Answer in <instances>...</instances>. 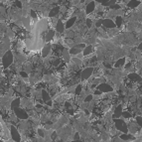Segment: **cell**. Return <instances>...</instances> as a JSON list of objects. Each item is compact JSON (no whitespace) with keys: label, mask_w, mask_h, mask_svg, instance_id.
<instances>
[{"label":"cell","mask_w":142,"mask_h":142,"mask_svg":"<svg viewBox=\"0 0 142 142\" xmlns=\"http://www.w3.org/2000/svg\"><path fill=\"white\" fill-rule=\"evenodd\" d=\"M13 60H14V57H13V53L8 50L2 57V65H3V68L4 69H7L8 67H10V65L13 63Z\"/></svg>","instance_id":"obj_1"},{"label":"cell","mask_w":142,"mask_h":142,"mask_svg":"<svg viewBox=\"0 0 142 142\" xmlns=\"http://www.w3.org/2000/svg\"><path fill=\"white\" fill-rule=\"evenodd\" d=\"M93 71H94V70H93L92 67H87V68H85V70H83L82 73H81V80H82V81H85V80L89 79V78L91 77L92 73H93Z\"/></svg>","instance_id":"obj_2"},{"label":"cell","mask_w":142,"mask_h":142,"mask_svg":"<svg viewBox=\"0 0 142 142\" xmlns=\"http://www.w3.org/2000/svg\"><path fill=\"white\" fill-rule=\"evenodd\" d=\"M97 88H98L99 91L105 92V93H108V92H112V91H113V87H112L110 85L106 84V83H102V84L98 85V87H97Z\"/></svg>","instance_id":"obj_3"},{"label":"cell","mask_w":142,"mask_h":142,"mask_svg":"<svg viewBox=\"0 0 142 142\" xmlns=\"http://www.w3.org/2000/svg\"><path fill=\"white\" fill-rule=\"evenodd\" d=\"M13 110H14V112H15V115H16L18 118H20V119L25 120V119H27V118H28V113H27L24 109H22V108H20V107H16V108H14Z\"/></svg>","instance_id":"obj_4"},{"label":"cell","mask_w":142,"mask_h":142,"mask_svg":"<svg viewBox=\"0 0 142 142\" xmlns=\"http://www.w3.org/2000/svg\"><path fill=\"white\" fill-rule=\"evenodd\" d=\"M10 134H11L12 139H13L15 142H20V141H21L20 133L18 132V129H17L14 125H11V126H10Z\"/></svg>","instance_id":"obj_5"},{"label":"cell","mask_w":142,"mask_h":142,"mask_svg":"<svg viewBox=\"0 0 142 142\" xmlns=\"http://www.w3.org/2000/svg\"><path fill=\"white\" fill-rule=\"evenodd\" d=\"M102 26L104 28H107V29H112V28H116L115 26V23L112 19L110 18H106V19H102Z\"/></svg>","instance_id":"obj_6"},{"label":"cell","mask_w":142,"mask_h":142,"mask_svg":"<svg viewBox=\"0 0 142 142\" xmlns=\"http://www.w3.org/2000/svg\"><path fill=\"white\" fill-rule=\"evenodd\" d=\"M127 77L131 82H136V83H141L142 82V78L137 73H130V74H128Z\"/></svg>","instance_id":"obj_7"},{"label":"cell","mask_w":142,"mask_h":142,"mask_svg":"<svg viewBox=\"0 0 142 142\" xmlns=\"http://www.w3.org/2000/svg\"><path fill=\"white\" fill-rule=\"evenodd\" d=\"M122 108H123V105H122V104H118L117 106H115V109H114V113H113V115H112V118H120L121 112H122Z\"/></svg>","instance_id":"obj_8"},{"label":"cell","mask_w":142,"mask_h":142,"mask_svg":"<svg viewBox=\"0 0 142 142\" xmlns=\"http://www.w3.org/2000/svg\"><path fill=\"white\" fill-rule=\"evenodd\" d=\"M127 128H128V131H129L131 134H134V133H136L138 130L141 129V128H140L136 123H134V122L129 123V124L127 125Z\"/></svg>","instance_id":"obj_9"},{"label":"cell","mask_w":142,"mask_h":142,"mask_svg":"<svg viewBox=\"0 0 142 142\" xmlns=\"http://www.w3.org/2000/svg\"><path fill=\"white\" fill-rule=\"evenodd\" d=\"M125 63H126V58L125 57H121V58H119V59H117L116 61H115V63H114V68H122V67H124V65H125Z\"/></svg>","instance_id":"obj_10"},{"label":"cell","mask_w":142,"mask_h":142,"mask_svg":"<svg viewBox=\"0 0 142 142\" xmlns=\"http://www.w3.org/2000/svg\"><path fill=\"white\" fill-rule=\"evenodd\" d=\"M119 137L120 139H122V140H124V141H127V140H135V136L133 135V134H131V133H121V134H119Z\"/></svg>","instance_id":"obj_11"},{"label":"cell","mask_w":142,"mask_h":142,"mask_svg":"<svg viewBox=\"0 0 142 142\" xmlns=\"http://www.w3.org/2000/svg\"><path fill=\"white\" fill-rule=\"evenodd\" d=\"M50 51H51V44L50 43H47L45 46H44V48L42 49V57H47L49 55V53H50Z\"/></svg>","instance_id":"obj_12"},{"label":"cell","mask_w":142,"mask_h":142,"mask_svg":"<svg viewBox=\"0 0 142 142\" xmlns=\"http://www.w3.org/2000/svg\"><path fill=\"white\" fill-rule=\"evenodd\" d=\"M94 9H96V2H94V1H90V2L87 3V5H86L85 12H86V14H89V13L93 12Z\"/></svg>","instance_id":"obj_13"},{"label":"cell","mask_w":142,"mask_h":142,"mask_svg":"<svg viewBox=\"0 0 142 142\" xmlns=\"http://www.w3.org/2000/svg\"><path fill=\"white\" fill-rule=\"evenodd\" d=\"M55 36V31L54 30H49L48 32L46 33V36H45V41L47 43H50V41H52V39L54 38Z\"/></svg>","instance_id":"obj_14"},{"label":"cell","mask_w":142,"mask_h":142,"mask_svg":"<svg viewBox=\"0 0 142 142\" xmlns=\"http://www.w3.org/2000/svg\"><path fill=\"white\" fill-rule=\"evenodd\" d=\"M92 51H93V47H92V45L89 44V45L85 47V49L83 50V55L84 56H88L90 53H92Z\"/></svg>","instance_id":"obj_15"},{"label":"cell","mask_w":142,"mask_h":142,"mask_svg":"<svg viewBox=\"0 0 142 142\" xmlns=\"http://www.w3.org/2000/svg\"><path fill=\"white\" fill-rule=\"evenodd\" d=\"M77 21V17H73V18H71L69 19L67 22H66V25H65V28L66 29H70L71 27H72L74 24H75V22Z\"/></svg>","instance_id":"obj_16"},{"label":"cell","mask_w":142,"mask_h":142,"mask_svg":"<svg viewBox=\"0 0 142 142\" xmlns=\"http://www.w3.org/2000/svg\"><path fill=\"white\" fill-rule=\"evenodd\" d=\"M56 29H57V31H58L59 33H63V32H64V30H65V25H64V23L62 22V20H58Z\"/></svg>","instance_id":"obj_17"},{"label":"cell","mask_w":142,"mask_h":142,"mask_svg":"<svg viewBox=\"0 0 142 142\" xmlns=\"http://www.w3.org/2000/svg\"><path fill=\"white\" fill-rule=\"evenodd\" d=\"M42 99L45 102H49L50 100V94L46 91V89H42Z\"/></svg>","instance_id":"obj_18"},{"label":"cell","mask_w":142,"mask_h":142,"mask_svg":"<svg viewBox=\"0 0 142 142\" xmlns=\"http://www.w3.org/2000/svg\"><path fill=\"white\" fill-rule=\"evenodd\" d=\"M82 49H80V48H77L76 46H74L72 49H70V51H69V53H70V55H78V54H80V53H82Z\"/></svg>","instance_id":"obj_19"},{"label":"cell","mask_w":142,"mask_h":142,"mask_svg":"<svg viewBox=\"0 0 142 142\" xmlns=\"http://www.w3.org/2000/svg\"><path fill=\"white\" fill-rule=\"evenodd\" d=\"M139 4H140L139 0H129L127 6H128L129 8H135V7H137Z\"/></svg>","instance_id":"obj_20"},{"label":"cell","mask_w":142,"mask_h":142,"mask_svg":"<svg viewBox=\"0 0 142 142\" xmlns=\"http://www.w3.org/2000/svg\"><path fill=\"white\" fill-rule=\"evenodd\" d=\"M115 26L116 27H121L123 24V18L121 16H115Z\"/></svg>","instance_id":"obj_21"},{"label":"cell","mask_w":142,"mask_h":142,"mask_svg":"<svg viewBox=\"0 0 142 142\" xmlns=\"http://www.w3.org/2000/svg\"><path fill=\"white\" fill-rule=\"evenodd\" d=\"M59 12H60V8H59V7H55V8H53V9L50 11L49 17H50V18H53V17L57 16V15L59 14Z\"/></svg>","instance_id":"obj_22"},{"label":"cell","mask_w":142,"mask_h":142,"mask_svg":"<svg viewBox=\"0 0 142 142\" xmlns=\"http://www.w3.org/2000/svg\"><path fill=\"white\" fill-rule=\"evenodd\" d=\"M20 102H21L20 99H14V100L11 102V107H12V109H14V108H16V107H19Z\"/></svg>","instance_id":"obj_23"},{"label":"cell","mask_w":142,"mask_h":142,"mask_svg":"<svg viewBox=\"0 0 142 142\" xmlns=\"http://www.w3.org/2000/svg\"><path fill=\"white\" fill-rule=\"evenodd\" d=\"M63 57L66 60V62H69V60H70V53H69V51L67 49L63 50Z\"/></svg>","instance_id":"obj_24"},{"label":"cell","mask_w":142,"mask_h":142,"mask_svg":"<svg viewBox=\"0 0 142 142\" xmlns=\"http://www.w3.org/2000/svg\"><path fill=\"white\" fill-rule=\"evenodd\" d=\"M135 121H136V124H137V125L140 127V128H142V116L138 115V116L136 117Z\"/></svg>","instance_id":"obj_25"},{"label":"cell","mask_w":142,"mask_h":142,"mask_svg":"<svg viewBox=\"0 0 142 142\" xmlns=\"http://www.w3.org/2000/svg\"><path fill=\"white\" fill-rule=\"evenodd\" d=\"M118 33V30H116L115 28H112V29H109V32H108V36L109 37H112L114 35H117Z\"/></svg>","instance_id":"obj_26"},{"label":"cell","mask_w":142,"mask_h":142,"mask_svg":"<svg viewBox=\"0 0 142 142\" xmlns=\"http://www.w3.org/2000/svg\"><path fill=\"white\" fill-rule=\"evenodd\" d=\"M92 99H93L92 94H87V96L85 98V102H90V101H92Z\"/></svg>","instance_id":"obj_27"},{"label":"cell","mask_w":142,"mask_h":142,"mask_svg":"<svg viewBox=\"0 0 142 142\" xmlns=\"http://www.w3.org/2000/svg\"><path fill=\"white\" fill-rule=\"evenodd\" d=\"M82 91H83V87H82L81 85H79L76 87L75 92H76V94H80V93H82Z\"/></svg>","instance_id":"obj_28"},{"label":"cell","mask_w":142,"mask_h":142,"mask_svg":"<svg viewBox=\"0 0 142 142\" xmlns=\"http://www.w3.org/2000/svg\"><path fill=\"white\" fill-rule=\"evenodd\" d=\"M85 23H86V27H87V28H90V27L92 26V21H91L90 19H88V18L85 20Z\"/></svg>","instance_id":"obj_29"},{"label":"cell","mask_w":142,"mask_h":142,"mask_svg":"<svg viewBox=\"0 0 142 142\" xmlns=\"http://www.w3.org/2000/svg\"><path fill=\"white\" fill-rule=\"evenodd\" d=\"M96 26H97L98 28H100V27L102 26V19H99V20H98V21H97V23H96Z\"/></svg>","instance_id":"obj_30"},{"label":"cell","mask_w":142,"mask_h":142,"mask_svg":"<svg viewBox=\"0 0 142 142\" xmlns=\"http://www.w3.org/2000/svg\"><path fill=\"white\" fill-rule=\"evenodd\" d=\"M102 139H103V140H105V141H107V140L109 139L108 133H106V132H103V133H102Z\"/></svg>","instance_id":"obj_31"},{"label":"cell","mask_w":142,"mask_h":142,"mask_svg":"<svg viewBox=\"0 0 142 142\" xmlns=\"http://www.w3.org/2000/svg\"><path fill=\"white\" fill-rule=\"evenodd\" d=\"M85 46H86V45H85V44H84V43L79 44V45H76L77 48H80V49H82V50H84V49H85Z\"/></svg>","instance_id":"obj_32"},{"label":"cell","mask_w":142,"mask_h":142,"mask_svg":"<svg viewBox=\"0 0 142 142\" xmlns=\"http://www.w3.org/2000/svg\"><path fill=\"white\" fill-rule=\"evenodd\" d=\"M112 142H124V140H122V139H120L118 136H116V137L112 140Z\"/></svg>","instance_id":"obj_33"},{"label":"cell","mask_w":142,"mask_h":142,"mask_svg":"<svg viewBox=\"0 0 142 142\" xmlns=\"http://www.w3.org/2000/svg\"><path fill=\"white\" fill-rule=\"evenodd\" d=\"M15 5H16L17 7H19V8H22V4H21V2L19 1V0H16V2H15Z\"/></svg>","instance_id":"obj_34"},{"label":"cell","mask_w":142,"mask_h":142,"mask_svg":"<svg viewBox=\"0 0 142 142\" xmlns=\"http://www.w3.org/2000/svg\"><path fill=\"white\" fill-rule=\"evenodd\" d=\"M38 133H39V135H40V136L44 137V131H43L41 128H39V129H38Z\"/></svg>","instance_id":"obj_35"},{"label":"cell","mask_w":142,"mask_h":142,"mask_svg":"<svg viewBox=\"0 0 142 142\" xmlns=\"http://www.w3.org/2000/svg\"><path fill=\"white\" fill-rule=\"evenodd\" d=\"M20 75H21V77H23V78H27V77H28V74L25 73V72H21Z\"/></svg>","instance_id":"obj_36"},{"label":"cell","mask_w":142,"mask_h":142,"mask_svg":"<svg viewBox=\"0 0 142 142\" xmlns=\"http://www.w3.org/2000/svg\"><path fill=\"white\" fill-rule=\"evenodd\" d=\"M31 17H33V18H36V17H37V14H36V12H35L34 10H31Z\"/></svg>","instance_id":"obj_37"},{"label":"cell","mask_w":142,"mask_h":142,"mask_svg":"<svg viewBox=\"0 0 142 142\" xmlns=\"http://www.w3.org/2000/svg\"><path fill=\"white\" fill-rule=\"evenodd\" d=\"M79 139H80V133L77 132V133L75 134V136H74V140H79Z\"/></svg>","instance_id":"obj_38"},{"label":"cell","mask_w":142,"mask_h":142,"mask_svg":"<svg viewBox=\"0 0 142 142\" xmlns=\"http://www.w3.org/2000/svg\"><path fill=\"white\" fill-rule=\"evenodd\" d=\"M137 50H139V51H142V42L138 45V47H137Z\"/></svg>","instance_id":"obj_39"},{"label":"cell","mask_w":142,"mask_h":142,"mask_svg":"<svg viewBox=\"0 0 142 142\" xmlns=\"http://www.w3.org/2000/svg\"><path fill=\"white\" fill-rule=\"evenodd\" d=\"M94 1H98L99 3H103V2H106V1H108V0H94Z\"/></svg>","instance_id":"obj_40"},{"label":"cell","mask_w":142,"mask_h":142,"mask_svg":"<svg viewBox=\"0 0 142 142\" xmlns=\"http://www.w3.org/2000/svg\"><path fill=\"white\" fill-rule=\"evenodd\" d=\"M56 137H57V133H56V132H54V133L52 134V139H53V140H55V139H56Z\"/></svg>","instance_id":"obj_41"},{"label":"cell","mask_w":142,"mask_h":142,"mask_svg":"<svg viewBox=\"0 0 142 142\" xmlns=\"http://www.w3.org/2000/svg\"><path fill=\"white\" fill-rule=\"evenodd\" d=\"M59 64H60V61H59V60H57V61H55V63H54V65H55V66H58Z\"/></svg>","instance_id":"obj_42"},{"label":"cell","mask_w":142,"mask_h":142,"mask_svg":"<svg viewBox=\"0 0 142 142\" xmlns=\"http://www.w3.org/2000/svg\"><path fill=\"white\" fill-rule=\"evenodd\" d=\"M74 142H84V141H82V140L79 139V140H74Z\"/></svg>","instance_id":"obj_43"},{"label":"cell","mask_w":142,"mask_h":142,"mask_svg":"<svg viewBox=\"0 0 142 142\" xmlns=\"http://www.w3.org/2000/svg\"><path fill=\"white\" fill-rule=\"evenodd\" d=\"M52 142H56V141H55V140H53V141H52Z\"/></svg>","instance_id":"obj_44"},{"label":"cell","mask_w":142,"mask_h":142,"mask_svg":"<svg viewBox=\"0 0 142 142\" xmlns=\"http://www.w3.org/2000/svg\"><path fill=\"white\" fill-rule=\"evenodd\" d=\"M0 142H3V141H1V140H0Z\"/></svg>","instance_id":"obj_45"}]
</instances>
